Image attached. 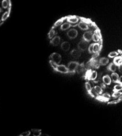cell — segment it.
<instances>
[{"label": "cell", "mask_w": 122, "mask_h": 136, "mask_svg": "<svg viewBox=\"0 0 122 136\" xmlns=\"http://www.w3.org/2000/svg\"><path fill=\"white\" fill-rule=\"evenodd\" d=\"M50 61L55 62L57 65H59L62 61V57L58 53H53L49 57Z\"/></svg>", "instance_id": "6da1fadb"}, {"label": "cell", "mask_w": 122, "mask_h": 136, "mask_svg": "<svg viewBox=\"0 0 122 136\" xmlns=\"http://www.w3.org/2000/svg\"><path fill=\"white\" fill-rule=\"evenodd\" d=\"M79 64L78 62L71 61L68 64L67 69L69 73H74L78 69Z\"/></svg>", "instance_id": "7a4b0ae2"}, {"label": "cell", "mask_w": 122, "mask_h": 136, "mask_svg": "<svg viewBox=\"0 0 122 136\" xmlns=\"http://www.w3.org/2000/svg\"><path fill=\"white\" fill-rule=\"evenodd\" d=\"M88 42L82 39L78 44V48L80 51H85L88 47Z\"/></svg>", "instance_id": "3957f363"}, {"label": "cell", "mask_w": 122, "mask_h": 136, "mask_svg": "<svg viewBox=\"0 0 122 136\" xmlns=\"http://www.w3.org/2000/svg\"><path fill=\"white\" fill-rule=\"evenodd\" d=\"M78 32L75 29H71L67 32V36L70 39H74L78 36Z\"/></svg>", "instance_id": "277c9868"}, {"label": "cell", "mask_w": 122, "mask_h": 136, "mask_svg": "<svg viewBox=\"0 0 122 136\" xmlns=\"http://www.w3.org/2000/svg\"><path fill=\"white\" fill-rule=\"evenodd\" d=\"M93 33L91 31H87L83 34V39L86 42H89L92 40Z\"/></svg>", "instance_id": "5b68a950"}, {"label": "cell", "mask_w": 122, "mask_h": 136, "mask_svg": "<svg viewBox=\"0 0 122 136\" xmlns=\"http://www.w3.org/2000/svg\"><path fill=\"white\" fill-rule=\"evenodd\" d=\"M56 71L61 73H64V74H66V73H69L68 72L67 67L66 66L64 65H58L57 68L56 69Z\"/></svg>", "instance_id": "8992f818"}, {"label": "cell", "mask_w": 122, "mask_h": 136, "mask_svg": "<svg viewBox=\"0 0 122 136\" xmlns=\"http://www.w3.org/2000/svg\"><path fill=\"white\" fill-rule=\"evenodd\" d=\"M67 22L70 23L71 25H74V24H77L79 22V18L75 16H71L68 17L67 18Z\"/></svg>", "instance_id": "52a82bcc"}, {"label": "cell", "mask_w": 122, "mask_h": 136, "mask_svg": "<svg viewBox=\"0 0 122 136\" xmlns=\"http://www.w3.org/2000/svg\"><path fill=\"white\" fill-rule=\"evenodd\" d=\"M98 77V73L96 70L90 71L88 74V78L90 81H95Z\"/></svg>", "instance_id": "ba28073f"}, {"label": "cell", "mask_w": 122, "mask_h": 136, "mask_svg": "<svg viewBox=\"0 0 122 136\" xmlns=\"http://www.w3.org/2000/svg\"><path fill=\"white\" fill-rule=\"evenodd\" d=\"M61 37L58 36H55L53 39L50 41V44L53 46H58L61 42Z\"/></svg>", "instance_id": "9c48e42d"}, {"label": "cell", "mask_w": 122, "mask_h": 136, "mask_svg": "<svg viewBox=\"0 0 122 136\" xmlns=\"http://www.w3.org/2000/svg\"><path fill=\"white\" fill-rule=\"evenodd\" d=\"M71 56L75 58H78L81 56V51L79 49H73L70 53Z\"/></svg>", "instance_id": "30bf717a"}, {"label": "cell", "mask_w": 122, "mask_h": 136, "mask_svg": "<svg viewBox=\"0 0 122 136\" xmlns=\"http://www.w3.org/2000/svg\"><path fill=\"white\" fill-rule=\"evenodd\" d=\"M78 26L79 27V29L82 30H87L89 29L88 25H87L86 22H84V21H80L78 24Z\"/></svg>", "instance_id": "8fae6325"}, {"label": "cell", "mask_w": 122, "mask_h": 136, "mask_svg": "<svg viewBox=\"0 0 122 136\" xmlns=\"http://www.w3.org/2000/svg\"><path fill=\"white\" fill-rule=\"evenodd\" d=\"M102 81H103V82L106 85H111V82H112L111 77L109 76V75H105V76H103V77H102Z\"/></svg>", "instance_id": "7c38bea8"}, {"label": "cell", "mask_w": 122, "mask_h": 136, "mask_svg": "<svg viewBox=\"0 0 122 136\" xmlns=\"http://www.w3.org/2000/svg\"><path fill=\"white\" fill-rule=\"evenodd\" d=\"M61 49H62V50H63V51H68L70 49V44L68 42H67V41H65V42H63L61 44Z\"/></svg>", "instance_id": "4fadbf2b"}, {"label": "cell", "mask_w": 122, "mask_h": 136, "mask_svg": "<svg viewBox=\"0 0 122 136\" xmlns=\"http://www.w3.org/2000/svg\"><path fill=\"white\" fill-rule=\"evenodd\" d=\"M113 63L115 64L117 66H120L122 65V57L121 56L114 58Z\"/></svg>", "instance_id": "5bb4252c"}, {"label": "cell", "mask_w": 122, "mask_h": 136, "mask_svg": "<svg viewBox=\"0 0 122 136\" xmlns=\"http://www.w3.org/2000/svg\"><path fill=\"white\" fill-rule=\"evenodd\" d=\"M100 39H101V36L100 35H99V32L95 31V33H93L92 40L95 42L96 43H98L100 40Z\"/></svg>", "instance_id": "9a60e30c"}, {"label": "cell", "mask_w": 122, "mask_h": 136, "mask_svg": "<svg viewBox=\"0 0 122 136\" xmlns=\"http://www.w3.org/2000/svg\"><path fill=\"white\" fill-rule=\"evenodd\" d=\"M98 61L100 65L105 66V65H107V64L109 63V59L107 57H102L100 58Z\"/></svg>", "instance_id": "2e32d148"}, {"label": "cell", "mask_w": 122, "mask_h": 136, "mask_svg": "<svg viewBox=\"0 0 122 136\" xmlns=\"http://www.w3.org/2000/svg\"><path fill=\"white\" fill-rule=\"evenodd\" d=\"M100 49H101V45H100L99 43L94 44V46H93V51H94V53L97 54V53L100 51Z\"/></svg>", "instance_id": "e0dca14e"}, {"label": "cell", "mask_w": 122, "mask_h": 136, "mask_svg": "<svg viewBox=\"0 0 122 136\" xmlns=\"http://www.w3.org/2000/svg\"><path fill=\"white\" fill-rule=\"evenodd\" d=\"M119 78V76L117 73H112V74L111 75V80L114 82H117L118 83Z\"/></svg>", "instance_id": "ac0fdd59"}, {"label": "cell", "mask_w": 122, "mask_h": 136, "mask_svg": "<svg viewBox=\"0 0 122 136\" xmlns=\"http://www.w3.org/2000/svg\"><path fill=\"white\" fill-rule=\"evenodd\" d=\"M108 69H109L110 71H111V72L114 73L115 72L116 70L117 69V66L115 64L112 62V63L110 64L109 66H108Z\"/></svg>", "instance_id": "d6986e66"}, {"label": "cell", "mask_w": 122, "mask_h": 136, "mask_svg": "<svg viewBox=\"0 0 122 136\" xmlns=\"http://www.w3.org/2000/svg\"><path fill=\"white\" fill-rule=\"evenodd\" d=\"M71 26V25L70 24V23L65 22L61 26V29L62 30H63V31H65V30H68Z\"/></svg>", "instance_id": "ffe728a7"}, {"label": "cell", "mask_w": 122, "mask_h": 136, "mask_svg": "<svg viewBox=\"0 0 122 136\" xmlns=\"http://www.w3.org/2000/svg\"><path fill=\"white\" fill-rule=\"evenodd\" d=\"M94 89L95 90V91L97 92V93L99 96L102 95V94H103V89H102L101 87L99 86V85H96V86H94Z\"/></svg>", "instance_id": "44dd1931"}, {"label": "cell", "mask_w": 122, "mask_h": 136, "mask_svg": "<svg viewBox=\"0 0 122 136\" xmlns=\"http://www.w3.org/2000/svg\"><path fill=\"white\" fill-rule=\"evenodd\" d=\"M33 132V136H41L42 134V132L41 130L37 129H33L31 130Z\"/></svg>", "instance_id": "7402d4cb"}, {"label": "cell", "mask_w": 122, "mask_h": 136, "mask_svg": "<svg viewBox=\"0 0 122 136\" xmlns=\"http://www.w3.org/2000/svg\"><path fill=\"white\" fill-rule=\"evenodd\" d=\"M65 18H61V19H58V20L57 21L55 22V23L54 24V26H53V27H52L53 29L55 28V27H57V26H61L62 25V23H63L64 19H65Z\"/></svg>", "instance_id": "603a6c76"}, {"label": "cell", "mask_w": 122, "mask_h": 136, "mask_svg": "<svg viewBox=\"0 0 122 136\" xmlns=\"http://www.w3.org/2000/svg\"><path fill=\"white\" fill-rule=\"evenodd\" d=\"M56 33L54 29L51 28V29L50 30V32H49L48 33V37L49 39H53V38L55 36Z\"/></svg>", "instance_id": "cb8c5ba5"}, {"label": "cell", "mask_w": 122, "mask_h": 136, "mask_svg": "<svg viewBox=\"0 0 122 136\" xmlns=\"http://www.w3.org/2000/svg\"><path fill=\"white\" fill-rule=\"evenodd\" d=\"M119 54L118 52H116V51H113V52H111L109 54V58H114L118 57V55Z\"/></svg>", "instance_id": "d4e9b609"}, {"label": "cell", "mask_w": 122, "mask_h": 136, "mask_svg": "<svg viewBox=\"0 0 122 136\" xmlns=\"http://www.w3.org/2000/svg\"><path fill=\"white\" fill-rule=\"evenodd\" d=\"M122 91V85L121 84H117L114 87V91Z\"/></svg>", "instance_id": "484cf974"}, {"label": "cell", "mask_w": 122, "mask_h": 136, "mask_svg": "<svg viewBox=\"0 0 122 136\" xmlns=\"http://www.w3.org/2000/svg\"><path fill=\"white\" fill-rule=\"evenodd\" d=\"M9 14H10V13H9V11H7L3 14L2 16V18H1V21L4 22V21H5L6 19H7V18L9 17Z\"/></svg>", "instance_id": "4316f807"}, {"label": "cell", "mask_w": 122, "mask_h": 136, "mask_svg": "<svg viewBox=\"0 0 122 136\" xmlns=\"http://www.w3.org/2000/svg\"><path fill=\"white\" fill-rule=\"evenodd\" d=\"M91 65L96 69H98L100 67V64L99 63V61L97 60H94L91 63Z\"/></svg>", "instance_id": "83f0119b"}, {"label": "cell", "mask_w": 122, "mask_h": 136, "mask_svg": "<svg viewBox=\"0 0 122 136\" xmlns=\"http://www.w3.org/2000/svg\"><path fill=\"white\" fill-rule=\"evenodd\" d=\"M101 96L102 97L104 98L105 100H106L107 101H109L111 98V94L108 92L103 93V94H102Z\"/></svg>", "instance_id": "f1b7e54d"}, {"label": "cell", "mask_w": 122, "mask_h": 136, "mask_svg": "<svg viewBox=\"0 0 122 136\" xmlns=\"http://www.w3.org/2000/svg\"><path fill=\"white\" fill-rule=\"evenodd\" d=\"M85 87H86V89L87 90V91H88V93H89L90 91H91V90H92V86H91V85L90 84V83L88 82H86V83H85Z\"/></svg>", "instance_id": "f546056e"}, {"label": "cell", "mask_w": 122, "mask_h": 136, "mask_svg": "<svg viewBox=\"0 0 122 136\" xmlns=\"http://www.w3.org/2000/svg\"><path fill=\"white\" fill-rule=\"evenodd\" d=\"M89 94H90V95L92 96V97L96 98H97L99 96L97 92H96V91H95V90L94 89V88L92 89V90H91V91L89 93Z\"/></svg>", "instance_id": "4dcf8cb0"}, {"label": "cell", "mask_w": 122, "mask_h": 136, "mask_svg": "<svg viewBox=\"0 0 122 136\" xmlns=\"http://www.w3.org/2000/svg\"><path fill=\"white\" fill-rule=\"evenodd\" d=\"M9 1H6V0H4L2 1V7L4 9H6L7 7L9 6Z\"/></svg>", "instance_id": "1f68e13d"}, {"label": "cell", "mask_w": 122, "mask_h": 136, "mask_svg": "<svg viewBox=\"0 0 122 136\" xmlns=\"http://www.w3.org/2000/svg\"><path fill=\"white\" fill-rule=\"evenodd\" d=\"M122 95V93L120 91H114L112 96L114 98H119Z\"/></svg>", "instance_id": "d6a6232c"}, {"label": "cell", "mask_w": 122, "mask_h": 136, "mask_svg": "<svg viewBox=\"0 0 122 136\" xmlns=\"http://www.w3.org/2000/svg\"><path fill=\"white\" fill-rule=\"evenodd\" d=\"M93 46H94V44H91L88 47V51L90 54H93L94 51H93Z\"/></svg>", "instance_id": "836d02e7"}, {"label": "cell", "mask_w": 122, "mask_h": 136, "mask_svg": "<svg viewBox=\"0 0 122 136\" xmlns=\"http://www.w3.org/2000/svg\"><path fill=\"white\" fill-rule=\"evenodd\" d=\"M49 62H50V65L51 66V67H52V68L54 69L55 70H56V69H57L58 65H57V64H55L54 62L51 61H50Z\"/></svg>", "instance_id": "e575fe53"}, {"label": "cell", "mask_w": 122, "mask_h": 136, "mask_svg": "<svg viewBox=\"0 0 122 136\" xmlns=\"http://www.w3.org/2000/svg\"><path fill=\"white\" fill-rule=\"evenodd\" d=\"M30 134H31V132H30V131H29V130H28V131H26V132H23L20 136H29L30 135Z\"/></svg>", "instance_id": "d590c367"}, {"label": "cell", "mask_w": 122, "mask_h": 136, "mask_svg": "<svg viewBox=\"0 0 122 136\" xmlns=\"http://www.w3.org/2000/svg\"><path fill=\"white\" fill-rule=\"evenodd\" d=\"M118 83L122 85V76H120V77H119V78Z\"/></svg>", "instance_id": "8d00e7d4"}, {"label": "cell", "mask_w": 122, "mask_h": 136, "mask_svg": "<svg viewBox=\"0 0 122 136\" xmlns=\"http://www.w3.org/2000/svg\"><path fill=\"white\" fill-rule=\"evenodd\" d=\"M100 86L101 87L102 89H105V88H106V85H105V84L103 82V83L100 84Z\"/></svg>", "instance_id": "74e56055"}, {"label": "cell", "mask_w": 122, "mask_h": 136, "mask_svg": "<svg viewBox=\"0 0 122 136\" xmlns=\"http://www.w3.org/2000/svg\"><path fill=\"white\" fill-rule=\"evenodd\" d=\"M41 136H50L49 135V134H48L44 133V134H41Z\"/></svg>", "instance_id": "f35d334b"}, {"label": "cell", "mask_w": 122, "mask_h": 136, "mask_svg": "<svg viewBox=\"0 0 122 136\" xmlns=\"http://www.w3.org/2000/svg\"><path fill=\"white\" fill-rule=\"evenodd\" d=\"M118 52L119 53V54H121V56L122 57V50H119Z\"/></svg>", "instance_id": "ab89813d"}, {"label": "cell", "mask_w": 122, "mask_h": 136, "mask_svg": "<svg viewBox=\"0 0 122 136\" xmlns=\"http://www.w3.org/2000/svg\"><path fill=\"white\" fill-rule=\"evenodd\" d=\"M1 12H2V9H1V7H0V13H1Z\"/></svg>", "instance_id": "60d3db41"}, {"label": "cell", "mask_w": 122, "mask_h": 136, "mask_svg": "<svg viewBox=\"0 0 122 136\" xmlns=\"http://www.w3.org/2000/svg\"></svg>", "instance_id": "b9f144b4"}]
</instances>
